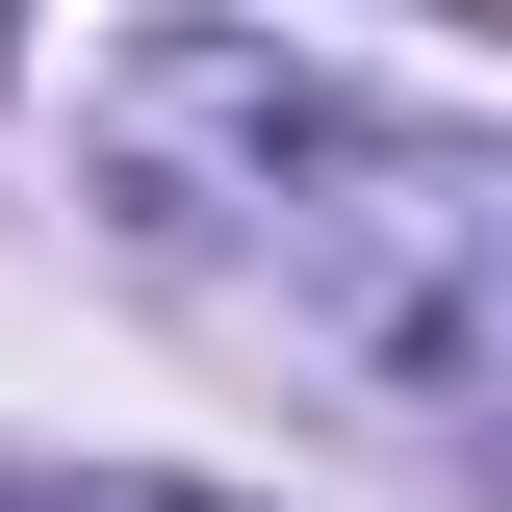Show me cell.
Returning a JSON list of instances; mask_svg holds the SVG:
<instances>
[{
  "label": "cell",
  "instance_id": "cell-3",
  "mask_svg": "<svg viewBox=\"0 0 512 512\" xmlns=\"http://www.w3.org/2000/svg\"><path fill=\"white\" fill-rule=\"evenodd\" d=\"M0 512H52V487H0Z\"/></svg>",
  "mask_w": 512,
  "mask_h": 512
},
{
  "label": "cell",
  "instance_id": "cell-1",
  "mask_svg": "<svg viewBox=\"0 0 512 512\" xmlns=\"http://www.w3.org/2000/svg\"><path fill=\"white\" fill-rule=\"evenodd\" d=\"M77 180L103 231L180 282L205 333L333 384H436L461 333V231H487V128H436L410 77L282 52V26H128L77 77Z\"/></svg>",
  "mask_w": 512,
  "mask_h": 512
},
{
  "label": "cell",
  "instance_id": "cell-2",
  "mask_svg": "<svg viewBox=\"0 0 512 512\" xmlns=\"http://www.w3.org/2000/svg\"><path fill=\"white\" fill-rule=\"evenodd\" d=\"M103 512H231V487H103Z\"/></svg>",
  "mask_w": 512,
  "mask_h": 512
}]
</instances>
